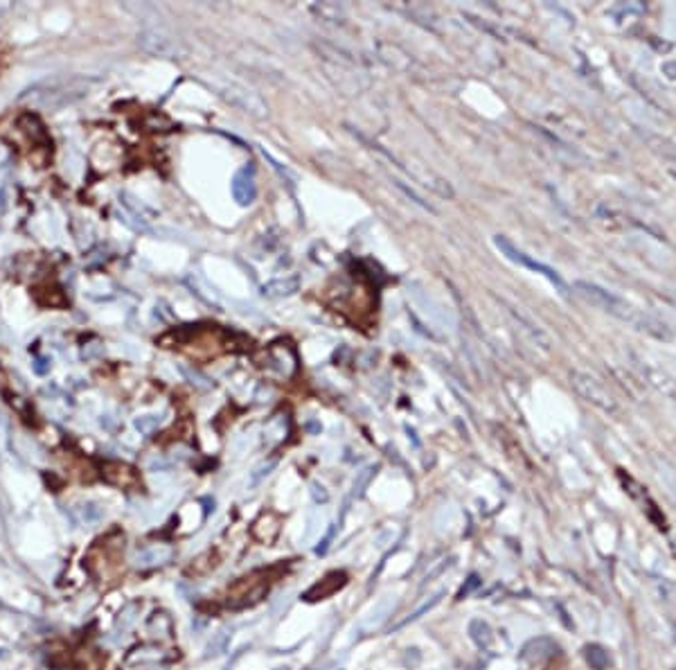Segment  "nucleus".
Listing matches in <instances>:
<instances>
[{"label":"nucleus","instance_id":"12","mask_svg":"<svg viewBox=\"0 0 676 670\" xmlns=\"http://www.w3.org/2000/svg\"><path fill=\"white\" fill-rule=\"evenodd\" d=\"M442 598H444V591H438L433 598H430V601H426V603H422L420 607H417V609L413 611V614H408L406 619H401L399 623H395V625L390 627V630H399V627H404V625H408V623H413V621H417V619H422V616H424V614H428V611L433 609L435 605H440Z\"/></svg>","mask_w":676,"mask_h":670},{"label":"nucleus","instance_id":"14","mask_svg":"<svg viewBox=\"0 0 676 670\" xmlns=\"http://www.w3.org/2000/svg\"><path fill=\"white\" fill-rule=\"evenodd\" d=\"M586 659H588V664H591L595 670H604V668H607V664H609L607 652H604L600 646H591V648H586Z\"/></svg>","mask_w":676,"mask_h":670},{"label":"nucleus","instance_id":"17","mask_svg":"<svg viewBox=\"0 0 676 670\" xmlns=\"http://www.w3.org/2000/svg\"><path fill=\"white\" fill-rule=\"evenodd\" d=\"M334 535H336V526H332V529H329V533L325 535V539L321 541L318 546H316V553H318V555H325V553L329 551V544H332Z\"/></svg>","mask_w":676,"mask_h":670},{"label":"nucleus","instance_id":"7","mask_svg":"<svg viewBox=\"0 0 676 670\" xmlns=\"http://www.w3.org/2000/svg\"><path fill=\"white\" fill-rule=\"evenodd\" d=\"M280 531H282V515L276 510L260 512V517H257L251 526L253 537L260 541V544H266V546H271L273 541L278 539Z\"/></svg>","mask_w":676,"mask_h":670},{"label":"nucleus","instance_id":"3","mask_svg":"<svg viewBox=\"0 0 676 670\" xmlns=\"http://www.w3.org/2000/svg\"><path fill=\"white\" fill-rule=\"evenodd\" d=\"M268 571H255L251 576H243L237 582H233L228 587V598L226 603L233 609H243V607H253L264 598V594L268 591Z\"/></svg>","mask_w":676,"mask_h":670},{"label":"nucleus","instance_id":"2","mask_svg":"<svg viewBox=\"0 0 676 670\" xmlns=\"http://www.w3.org/2000/svg\"><path fill=\"white\" fill-rule=\"evenodd\" d=\"M122 551H124V533L113 531L91 549L89 558H86V566H89V571L99 582L115 580L120 574Z\"/></svg>","mask_w":676,"mask_h":670},{"label":"nucleus","instance_id":"21","mask_svg":"<svg viewBox=\"0 0 676 670\" xmlns=\"http://www.w3.org/2000/svg\"><path fill=\"white\" fill-rule=\"evenodd\" d=\"M276 670H289V668H276Z\"/></svg>","mask_w":676,"mask_h":670},{"label":"nucleus","instance_id":"8","mask_svg":"<svg viewBox=\"0 0 676 670\" xmlns=\"http://www.w3.org/2000/svg\"><path fill=\"white\" fill-rule=\"evenodd\" d=\"M102 476L106 483L118 486V488H138L140 486V476H138L136 469L126 463H120V461H106L102 465Z\"/></svg>","mask_w":676,"mask_h":670},{"label":"nucleus","instance_id":"13","mask_svg":"<svg viewBox=\"0 0 676 670\" xmlns=\"http://www.w3.org/2000/svg\"><path fill=\"white\" fill-rule=\"evenodd\" d=\"M469 634L480 648H487L489 644H492V630H489V625L483 623V621H473L469 625Z\"/></svg>","mask_w":676,"mask_h":670},{"label":"nucleus","instance_id":"15","mask_svg":"<svg viewBox=\"0 0 676 670\" xmlns=\"http://www.w3.org/2000/svg\"><path fill=\"white\" fill-rule=\"evenodd\" d=\"M377 469H379V467H368V469H363V472L356 476V481H354V496H361V494H363V490H365V486L370 483V479L377 474Z\"/></svg>","mask_w":676,"mask_h":670},{"label":"nucleus","instance_id":"11","mask_svg":"<svg viewBox=\"0 0 676 670\" xmlns=\"http://www.w3.org/2000/svg\"><path fill=\"white\" fill-rule=\"evenodd\" d=\"M557 652H559V648H557V644H553L550 639H537V641H530V644L523 648L521 657H523L525 661L537 664V661H541V659H545V657H550V654H557Z\"/></svg>","mask_w":676,"mask_h":670},{"label":"nucleus","instance_id":"4","mask_svg":"<svg viewBox=\"0 0 676 670\" xmlns=\"http://www.w3.org/2000/svg\"><path fill=\"white\" fill-rule=\"evenodd\" d=\"M494 246L500 251V255H505V258H508L510 262L521 264V266H525V269H530V271H535V274H541L545 280H550V282H553L555 287H557L559 291H562V294H566V291H568V284L562 280V276H559L555 269H550L548 264H543V262H539V260H535V258H530L528 253H523L521 249H516L508 237L496 235V237H494Z\"/></svg>","mask_w":676,"mask_h":670},{"label":"nucleus","instance_id":"10","mask_svg":"<svg viewBox=\"0 0 676 670\" xmlns=\"http://www.w3.org/2000/svg\"><path fill=\"white\" fill-rule=\"evenodd\" d=\"M298 289H300V276L291 274V276L276 278V280L266 282L262 287V294L266 298H286V296H293Z\"/></svg>","mask_w":676,"mask_h":670},{"label":"nucleus","instance_id":"9","mask_svg":"<svg viewBox=\"0 0 676 670\" xmlns=\"http://www.w3.org/2000/svg\"><path fill=\"white\" fill-rule=\"evenodd\" d=\"M233 196L239 206H251L257 196V185L251 169H241L233 179Z\"/></svg>","mask_w":676,"mask_h":670},{"label":"nucleus","instance_id":"20","mask_svg":"<svg viewBox=\"0 0 676 670\" xmlns=\"http://www.w3.org/2000/svg\"><path fill=\"white\" fill-rule=\"evenodd\" d=\"M311 494H313L316 501H323V504L327 501V492H325L323 486H318V483H313V486H311Z\"/></svg>","mask_w":676,"mask_h":670},{"label":"nucleus","instance_id":"6","mask_svg":"<svg viewBox=\"0 0 676 670\" xmlns=\"http://www.w3.org/2000/svg\"><path fill=\"white\" fill-rule=\"evenodd\" d=\"M345 584H348V574H345V571H329L327 576H323L318 582H313L311 587L302 594V601H307V603L325 601V598H332L336 591H340Z\"/></svg>","mask_w":676,"mask_h":670},{"label":"nucleus","instance_id":"5","mask_svg":"<svg viewBox=\"0 0 676 670\" xmlns=\"http://www.w3.org/2000/svg\"><path fill=\"white\" fill-rule=\"evenodd\" d=\"M570 381H572V386L577 389L588 402H593V404H597V406H602V409H613L615 404H613V397L607 393V389L602 386V384L595 379V377H591V375H586V373H575L570 375Z\"/></svg>","mask_w":676,"mask_h":670},{"label":"nucleus","instance_id":"19","mask_svg":"<svg viewBox=\"0 0 676 670\" xmlns=\"http://www.w3.org/2000/svg\"><path fill=\"white\" fill-rule=\"evenodd\" d=\"M451 564H453V558H449V560H444V562H442L440 566H435V569H433V571H430V574H426V578H424V582H430V580H433V578H438V576H440V574L444 571V569H449Z\"/></svg>","mask_w":676,"mask_h":670},{"label":"nucleus","instance_id":"1","mask_svg":"<svg viewBox=\"0 0 676 670\" xmlns=\"http://www.w3.org/2000/svg\"><path fill=\"white\" fill-rule=\"evenodd\" d=\"M575 289H577V294L584 298V301L591 303L593 307H600L602 311L613 314V316H617L620 321L636 325L638 330H650V321H647L636 307H631L627 301L613 296L611 291L597 287V284H593V282H584V280L575 282Z\"/></svg>","mask_w":676,"mask_h":670},{"label":"nucleus","instance_id":"18","mask_svg":"<svg viewBox=\"0 0 676 670\" xmlns=\"http://www.w3.org/2000/svg\"><path fill=\"white\" fill-rule=\"evenodd\" d=\"M478 584H480V578H478L476 574H473V576H469V580H467V584H465V587H463V589H460V594H458V598H465V596H469V594H471L473 589H476V587H478Z\"/></svg>","mask_w":676,"mask_h":670},{"label":"nucleus","instance_id":"16","mask_svg":"<svg viewBox=\"0 0 676 670\" xmlns=\"http://www.w3.org/2000/svg\"><path fill=\"white\" fill-rule=\"evenodd\" d=\"M226 641H228V634L226 632H219L217 636H214V641L208 646V654H219L223 648H226Z\"/></svg>","mask_w":676,"mask_h":670}]
</instances>
